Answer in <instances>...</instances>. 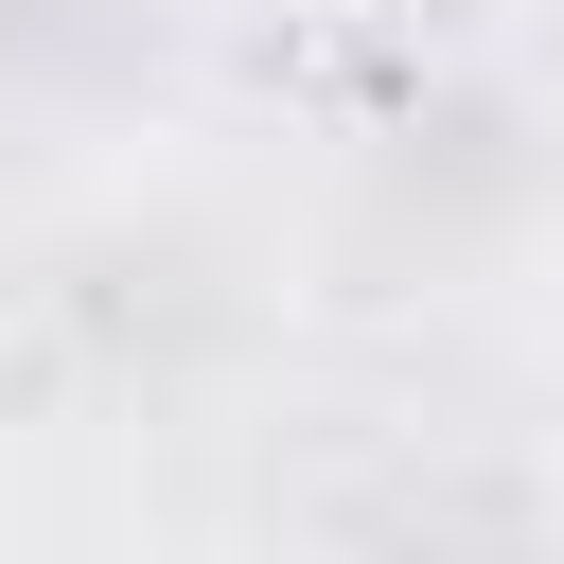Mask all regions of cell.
<instances>
[{
  "mask_svg": "<svg viewBox=\"0 0 564 564\" xmlns=\"http://www.w3.org/2000/svg\"><path fill=\"white\" fill-rule=\"evenodd\" d=\"M282 18H317V35H370V18H405V0H282Z\"/></svg>",
  "mask_w": 564,
  "mask_h": 564,
  "instance_id": "1",
  "label": "cell"
}]
</instances>
